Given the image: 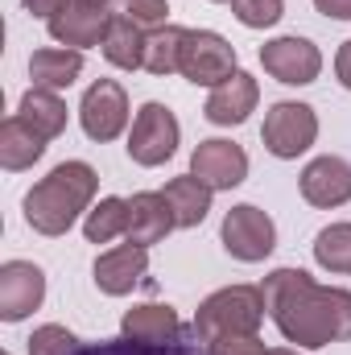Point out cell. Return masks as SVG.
<instances>
[{
    "mask_svg": "<svg viewBox=\"0 0 351 355\" xmlns=\"http://www.w3.org/2000/svg\"><path fill=\"white\" fill-rule=\"evenodd\" d=\"M264 306L285 343L298 347H331L351 339V293L314 285L302 268H277L264 277Z\"/></svg>",
    "mask_w": 351,
    "mask_h": 355,
    "instance_id": "6da1fadb",
    "label": "cell"
},
{
    "mask_svg": "<svg viewBox=\"0 0 351 355\" xmlns=\"http://www.w3.org/2000/svg\"><path fill=\"white\" fill-rule=\"evenodd\" d=\"M99 178L87 162H62L25 194V223L42 236H67L95 198Z\"/></svg>",
    "mask_w": 351,
    "mask_h": 355,
    "instance_id": "7a4b0ae2",
    "label": "cell"
},
{
    "mask_svg": "<svg viewBox=\"0 0 351 355\" xmlns=\"http://www.w3.org/2000/svg\"><path fill=\"white\" fill-rule=\"evenodd\" d=\"M264 289L257 285H228L219 293H211L198 314H194V331L203 343H219L232 335H257L264 322Z\"/></svg>",
    "mask_w": 351,
    "mask_h": 355,
    "instance_id": "3957f363",
    "label": "cell"
},
{
    "mask_svg": "<svg viewBox=\"0 0 351 355\" xmlns=\"http://www.w3.org/2000/svg\"><path fill=\"white\" fill-rule=\"evenodd\" d=\"M261 137H264V149H268L273 157L289 162V157H298V153H306V149L314 145V137H318V116H314L310 103L281 99V103L268 107Z\"/></svg>",
    "mask_w": 351,
    "mask_h": 355,
    "instance_id": "277c9868",
    "label": "cell"
},
{
    "mask_svg": "<svg viewBox=\"0 0 351 355\" xmlns=\"http://www.w3.org/2000/svg\"><path fill=\"white\" fill-rule=\"evenodd\" d=\"M182 75L198 87H219L236 75V50L211 29H186L182 42Z\"/></svg>",
    "mask_w": 351,
    "mask_h": 355,
    "instance_id": "5b68a950",
    "label": "cell"
},
{
    "mask_svg": "<svg viewBox=\"0 0 351 355\" xmlns=\"http://www.w3.org/2000/svg\"><path fill=\"white\" fill-rule=\"evenodd\" d=\"M178 149V116L166 103H145L128 132V157L137 166H162Z\"/></svg>",
    "mask_w": 351,
    "mask_h": 355,
    "instance_id": "8992f818",
    "label": "cell"
},
{
    "mask_svg": "<svg viewBox=\"0 0 351 355\" xmlns=\"http://www.w3.org/2000/svg\"><path fill=\"white\" fill-rule=\"evenodd\" d=\"M223 248H228L236 261L257 265V261H264V257L277 248V227H273V219L264 215L261 207L240 202V207H232L228 219H223Z\"/></svg>",
    "mask_w": 351,
    "mask_h": 355,
    "instance_id": "52a82bcc",
    "label": "cell"
},
{
    "mask_svg": "<svg viewBox=\"0 0 351 355\" xmlns=\"http://www.w3.org/2000/svg\"><path fill=\"white\" fill-rule=\"evenodd\" d=\"M79 120H83V132L91 141H116L128 124V95L116 79H99L91 83L83 103H79Z\"/></svg>",
    "mask_w": 351,
    "mask_h": 355,
    "instance_id": "ba28073f",
    "label": "cell"
},
{
    "mask_svg": "<svg viewBox=\"0 0 351 355\" xmlns=\"http://www.w3.org/2000/svg\"><path fill=\"white\" fill-rule=\"evenodd\" d=\"M261 62L277 83H289V87H306L323 71V54L306 37H273L261 50Z\"/></svg>",
    "mask_w": 351,
    "mask_h": 355,
    "instance_id": "9c48e42d",
    "label": "cell"
},
{
    "mask_svg": "<svg viewBox=\"0 0 351 355\" xmlns=\"http://www.w3.org/2000/svg\"><path fill=\"white\" fill-rule=\"evenodd\" d=\"M46 297V272L29 261H8L0 265V318L4 322H21L25 314H33Z\"/></svg>",
    "mask_w": 351,
    "mask_h": 355,
    "instance_id": "30bf717a",
    "label": "cell"
},
{
    "mask_svg": "<svg viewBox=\"0 0 351 355\" xmlns=\"http://www.w3.org/2000/svg\"><path fill=\"white\" fill-rule=\"evenodd\" d=\"M190 174L203 178L211 190H232L248 178V153L232 141H203L194 153H190Z\"/></svg>",
    "mask_w": 351,
    "mask_h": 355,
    "instance_id": "8fae6325",
    "label": "cell"
},
{
    "mask_svg": "<svg viewBox=\"0 0 351 355\" xmlns=\"http://www.w3.org/2000/svg\"><path fill=\"white\" fill-rule=\"evenodd\" d=\"M302 198L310 207H343L351 198V166L343 157H314L302 170Z\"/></svg>",
    "mask_w": 351,
    "mask_h": 355,
    "instance_id": "7c38bea8",
    "label": "cell"
},
{
    "mask_svg": "<svg viewBox=\"0 0 351 355\" xmlns=\"http://www.w3.org/2000/svg\"><path fill=\"white\" fill-rule=\"evenodd\" d=\"M174 227L178 223H174V211H170L166 194L141 190V194L128 198V244H137V248L162 244Z\"/></svg>",
    "mask_w": 351,
    "mask_h": 355,
    "instance_id": "4fadbf2b",
    "label": "cell"
},
{
    "mask_svg": "<svg viewBox=\"0 0 351 355\" xmlns=\"http://www.w3.org/2000/svg\"><path fill=\"white\" fill-rule=\"evenodd\" d=\"M50 25V37L58 46H71V50H83L108 37V25H112V8H83V4H67Z\"/></svg>",
    "mask_w": 351,
    "mask_h": 355,
    "instance_id": "5bb4252c",
    "label": "cell"
},
{
    "mask_svg": "<svg viewBox=\"0 0 351 355\" xmlns=\"http://www.w3.org/2000/svg\"><path fill=\"white\" fill-rule=\"evenodd\" d=\"M257 99H261L257 79H252V75H244V71H236L228 83H219V87L211 91V99H207L203 116H207L211 124L232 128V124H244V120H248V112L257 107Z\"/></svg>",
    "mask_w": 351,
    "mask_h": 355,
    "instance_id": "9a60e30c",
    "label": "cell"
},
{
    "mask_svg": "<svg viewBox=\"0 0 351 355\" xmlns=\"http://www.w3.org/2000/svg\"><path fill=\"white\" fill-rule=\"evenodd\" d=\"M145 268H149V252L137 248V244H124V248H112L95 261V285L112 297H124V293L137 289Z\"/></svg>",
    "mask_w": 351,
    "mask_h": 355,
    "instance_id": "2e32d148",
    "label": "cell"
},
{
    "mask_svg": "<svg viewBox=\"0 0 351 355\" xmlns=\"http://www.w3.org/2000/svg\"><path fill=\"white\" fill-rule=\"evenodd\" d=\"M75 355H211V347L198 339V331H182L170 343H137V339H103V343H87Z\"/></svg>",
    "mask_w": 351,
    "mask_h": 355,
    "instance_id": "e0dca14e",
    "label": "cell"
},
{
    "mask_svg": "<svg viewBox=\"0 0 351 355\" xmlns=\"http://www.w3.org/2000/svg\"><path fill=\"white\" fill-rule=\"evenodd\" d=\"M83 75V50H33L29 79L42 91H62Z\"/></svg>",
    "mask_w": 351,
    "mask_h": 355,
    "instance_id": "ac0fdd59",
    "label": "cell"
},
{
    "mask_svg": "<svg viewBox=\"0 0 351 355\" xmlns=\"http://www.w3.org/2000/svg\"><path fill=\"white\" fill-rule=\"evenodd\" d=\"M124 335L128 339H137V343H170L178 339L186 327H182V318H178L170 306H132L128 314H124Z\"/></svg>",
    "mask_w": 351,
    "mask_h": 355,
    "instance_id": "d6986e66",
    "label": "cell"
},
{
    "mask_svg": "<svg viewBox=\"0 0 351 355\" xmlns=\"http://www.w3.org/2000/svg\"><path fill=\"white\" fill-rule=\"evenodd\" d=\"M46 153V137H37L21 116H8L0 124V166L4 170H29L37 157Z\"/></svg>",
    "mask_w": 351,
    "mask_h": 355,
    "instance_id": "ffe728a7",
    "label": "cell"
},
{
    "mask_svg": "<svg viewBox=\"0 0 351 355\" xmlns=\"http://www.w3.org/2000/svg\"><path fill=\"white\" fill-rule=\"evenodd\" d=\"M166 202H170V211H174V223L178 227H198L203 219H207V211H211V186L203 182V178L186 174V178H174L166 190Z\"/></svg>",
    "mask_w": 351,
    "mask_h": 355,
    "instance_id": "44dd1931",
    "label": "cell"
},
{
    "mask_svg": "<svg viewBox=\"0 0 351 355\" xmlns=\"http://www.w3.org/2000/svg\"><path fill=\"white\" fill-rule=\"evenodd\" d=\"M37 137L54 141L62 128H67V103L58 99V91H42V87H29L21 95V112H17Z\"/></svg>",
    "mask_w": 351,
    "mask_h": 355,
    "instance_id": "7402d4cb",
    "label": "cell"
},
{
    "mask_svg": "<svg viewBox=\"0 0 351 355\" xmlns=\"http://www.w3.org/2000/svg\"><path fill=\"white\" fill-rule=\"evenodd\" d=\"M99 46H103V58H108L112 67H120V71H137V67H145V33H141L132 21L112 17L108 37H103Z\"/></svg>",
    "mask_w": 351,
    "mask_h": 355,
    "instance_id": "603a6c76",
    "label": "cell"
},
{
    "mask_svg": "<svg viewBox=\"0 0 351 355\" xmlns=\"http://www.w3.org/2000/svg\"><path fill=\"white\" fill-rule=\"evenodd\" d=\"M182 42H186V29H178V25H162V29L145 33V71L149 75L182 71Z\"/></svg>",
    "mask_w": 351,
    "mask_h": 355,
    "instance_id": "cb8c5ba5",
    "label": "cell"
},
{
    "mask_svg": "<svg viewBox=\"0 0 351 355\" xmlns=\"http://www.w3.org/2000/svg\"><path fill=\"white\" fill-rule=\"evenodd\" d=\"M91 244H108L116 236H128V202L124 198H103L83 223Z\"/></svg>",
    "mask_w": 351,
    "mask_h": 355,
    "instance_id": "d4e9b609",
    "label": "cell"
},
{
    "mask_svg": "<svg viewBox=\"0 0 351 355\" xmlns=\"http://www.w3.org/2000/svg\"><path fill=\"white\" fill-rule=\"evenodd\" d=\"M314 261L331 272H348L351 277V223H331L318 232L314 240Z\"/></svg>",
    "mask_w": 351,
    "mask_h": 355,
    "instance_id": "484cf974",
    "label": "cell"
},
{
    "mask_svg": "<svg viewBox=\"0 0 351 355\" xmlns=\"http://www.w3.org/2000/svg\"><path fill=\"white\" fill-rule=\"evenodd\" d=\"M166 0H112V17L120 21H132L137 29H162L166 25Z\"/></svg>",
    "mask_w": 351,
    "mask_h": 355,
    "instance_id": "4316f807",
    "label": "cell"
},
{
    "mask_svg": "<svg viewBox=\"0 0 351 355\" xmlns=\"http://www.w3.org/2000/svg\"><path fill=\"white\" fill-rule=\"evenodd\" d=\"M232 12L248 29H268L285 17V0H232Z\"/></svg>",
    "mask_w": 351,
    "mask_h": 355,
    "instance_id": "83f0119b",
    "label": "cell"
},
{
    "mask_svg": "<svg viewBox=\"0 0 351 355\" xmlns=\"http://www.w3.org/2000/svg\"><path fill=\"white\" fill-rule=\"evenodd\" d=\"M83 347L67 327H37L29 335V355H75Z\"/></svg>",
    "mask_w": 351,
    "mask_h": 355,
    "instance_id": "f1b7e54d",
    "label": "cell"
},
{
    "mask_svg": "<svg viewBox=\"0 0 351 355\" xmlns=\"http://www.w3.org/2000/svg\"><path fill=\"white\" fill-rule=\"evenodd\" d=\"M207 347H211V355H268L257 335H232V339H219Z\"/></svg>",
    "mask_w": 351,
    "mask_h": 355,
    "instance_id": "f546056e",
    "label": "cell"
},
{
    "mask_svg": "<svg viewBox=\"0 0 351 355\" xmlns=\"http://www.w3.org/2000/svg\"><path fill=\"white\" fill-rule=\"evenodd\" d=\"M67 4H71V0H25V8H29L33 17H42V21H54Z\"/></svg>",
    "mask_w": 351,
    "mask_h": 355,
    "instance_id": "4dcf8cb0",
    "label": "cell"
},
{
    "mask_svg": "<svg viewBox=\"0 0 351 355\" xmlns=\"http://www.w3.org/2000/svg\"><path fill=\"white\" fill-rule=\"evenodd\" d=\"M314 8L323 17H335V21H351V0H314Z\"/></svg>",
    "mask_w": 351,
    "mask_h": 355,
    "instance_id": "1f68e13d",
    "label": "cell"
},
{
    "mask_svg": "<svg viewBox=\"0 0 351 355\" xmlns=\"http://www.w3.org/2000/svg\"><path fill=\"white\" fill-rule=\"evenodd\" d=\"M335 75H339V83L351 91V42H343L339 54H335Z\"/></svg>",
    "mask_w": 351,
    "mask_h": 355,
    "instance_id": "d6a6232c",
    "label": "cell"
},
{
    "mask_svg": "<svg viewBox=\"0 0 351 355\" xmlns=\"http://www.w3.org/2000/svg\"><path fill=\"white\" fill-rule=\"evenodd\" d=\"M71 4H83V8H112V0H71Z\"/></svg>",
    "mask_w": 351,
    "mask_h": 355,
    "instance_id": "836d02e7",
    "label": "cell"
},
{
    "mask_svg": "<svg viewBox=\"0 0 351 355\" xmlns=\"http://www.w3.org/2000/svg\"><path fill=\"white\" fill-rule=\"evenodd\" d=\"M268 355H298V352H289V347H277V352H268Z\"/></svg>",
    "mask_w": 351,
    "mask_h": 355,
    "instance_id": "e575fe53",
    "label": "cell"
},
{
    "mask_svg": "<svg viewBox=\"0 0 351 355\" xmlns=\"http://www.w3.org/2000/svg\"><path fill=\"white\" fill-rule=\"evenodd\" d=\"M219 4H223V0H219Z\"/></svg>",
    "mask_w": 351,
    "mask_h": 355,
    "instance_id": "d590c367",
    "label": "cell"
},
{
    "mask_svg": "<svg viewBox=\"0 0 351 355\" xmlns=\"http://www.w3.org/2000/svg\"><path fill=\"white\" fill-rule=\"evenodd\" d=\"M4 355H8V352H4Z\"/></svg>",
    "mask_w": 351,
    "mask_h": 355,
    "instance_id": "8d00e7d4",
    "label": "cell"
}]
</instances>
